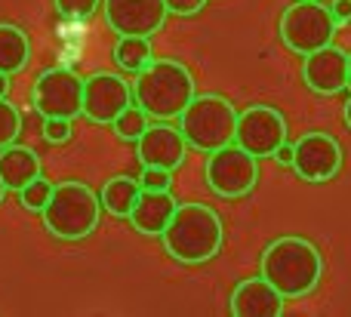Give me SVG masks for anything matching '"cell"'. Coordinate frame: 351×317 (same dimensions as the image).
Instances as JSON below:
<instances>
[{
    "label": "cell",
    "instance_id": "1",
    "mask_svg": "<svg viewBox=\"0 0 351 317\" xmlns=\"http://www.w3.org/2000/svg\"><path fill=\"white\" fill-rule=\"evenodd\" d=\"M164 250L182 265H204L219 256L225 228L210 203H176L170 222L160 231Z\"/></svg>",
    "mask_w": 351,
    "mask_h": 317
},
{
    "label": "cell",
    "instance_id": "2",
    "mask_svg": "<svg viewBox=\"0 0 351 317\" xmlns=\"http://www.w3.org/2000/svg\"><path fill=\"white\" fill-rule=\"evenodd\" d=\"M259 275L278 290L284 299H302L315 293L324 275V259L317 246L305 238H278L265 246Z\"/></svg>",
    "mask_w": 351,
    "mask_h": 317
},
{
    "label": "cell",
    "instance_id": "3",
    "mask_svg": "<svg viewBox=\"0 0 351 317\" xmlns=\"http://www.w3.org/2000/svg\"><path fill=\"white\" fill-rule=\"evenodd\" d=\"M133 99L154 121H176L194 96V77L176 59H152L130 84Z\"/></svg>",
    "mask_w": 351,
    "mask_h": 317
},
{
    "label": "cell",
    "instance_id": "4",
    "mask_svg": "<svg viewBox=\"0 0 351 317\" xmlns=\"http://www.w3.org/2000/svg\"><path fill=\"white\" fill-rule=\"evenodd\" d=\"M43 228L59 240H84L99 228L102 203L99 194L84 182H59L49 191L40 210Z\"/></svg>",
    "mask_w": 351,
    "mask_h": 317
},
{
    "label": "cell",
    "instance_id": "5",
    "mask_svg": "<svg viewBox=\"0 0 351 317\" xmlns=\"http://www.w3.org/2000/svg\"><path fill=\"white\" fill-rule=\"evenodd\" d=\"M234 123L237 111L219 92H204L191 96V102L179 114V133L194 151H216V148L234 142Z\"/></svg>",
    "mask_w": 351,
    "mask_h": 317
},
{
    "label": "cell",
    "instance_id": "6",
    "mask_svg": "<svg viewBox=\"0 0 351 317\" xmlns=\"http://www.w3.org/2000/svg\"><path fill=\"white\" fill-rule=\"evenodd\" d=\"M336 28L339 25H336L333 12L321 0H296L280 16V40L296 55H308L311 49L333 43Z\"/></svg>",
    "mask_w": 351,
    "mask_h": 317
},
{
    "label": "cell",
    "instance_id": "7",
    "mask_svg": "<svg viewBox=\"0 0 351 317\" xmlns=\"http://www.w3.org/2000/svg\"><path fill=\"white\" fill-rule=\"evenodd\" d=\"M204 176L213 194L237 201V197H247L259 182V160L243 148H237L234 142H228L216 151H206Z\"/></svg>",
    "mask_w": 351,
    "mask_h": 317
},
{
    "label": "cell",
    "instance_id": "8",
    "mask_svg": "<svg viewBox=\"0 0 351 317\" xmlns=\"http://www.w3.org/2000/svg\"><path fill=\"white\" fill-rule=\"evenodd\" d=\"M287 142V121L271 105H250L237 114L234 123V145L253 154L256 160L274 157L280 145Z\"/></svg>",
    "mask_w": 351,
    "mask_h": 317
},
{
    "label": "cell",
    "instance_id": "9",
    "mask_svg": "<svg viewBox=\"0 0 351 317\" xmlns=\"http://www.w3.org/2000/svg\"><path fill=\"white\" fill-rule=\"evenodd\" d=\"M31 105L43 117L74 121L80 117V105H84V77H77L71 68H49L31 86Z\"/></svg>",
    "mask_w": 351,
    "mask_h": 317
},
{
    "label": "cell",
    "instance_id": "10",
    "mask_svg": "<svg viewBox=\"0 0 351 317\" xmlns=\"http://www.w3.org/2000/svg\"><path fill=\"white\" fill-rule=\"evenodd\" d=\"M133 102V90L130 80L111 71H96L84 80V105H80V117L99 127H111L117 114Z\"/></svg>",
    "mask_w": 351,
    "mask_h": 317
},
{
    "label": "cell",
    "instance_id": "11",
    "mask_svg": "<svg viewBox=\"0 0 351 317\" xmlns=\"http://www.w3.org/2000/svg\"><path fill=\"white\" fill-rule=\"evenodd\" d=\"M293 170L305 182H330L342 170V145L330 133H308L293 145Z\"/></svg>",
    "mask_w": 351,
    "mask_h": 317
},
{
    "label": "cell",
    "instance_id": "12",
    "mask_svg": "<svg viewBox=\"0 0 351 317\" xmlns=\"http://www.w3.org/2000/svg\"><path fill=\"white\" fill-rule=\"evenodd\" d=\"M102 10L108 28L121 37H152L170 16L164 0H105Z\"/></svg>",
    "mask_w": 351,
    "mask_h": 317
},
{
    "label": "cell",
    "instance_id": "13",
    "mask_svg": "<svg viewBox=\"0 0 351 317\" xmlns=\"http://www.w3.org/2000/svg\"><path fill=\"white\" fill-rule=\"evenodd\" d=\"M136 151H139L142 166H160V170H179L185 164L188 142L182 139V133L170 127V121H158L152 127L148 123L145 133L136 139Z\"/></svg>",
    "mask_w": 351,
    "mask_h": 317
},
{
    "label": "cell",
    "instance_id": "14",
    "mask_svg": "<svg viewBox=\"0 0 351 317\" xmlns=\"http://www.w3.org/2000/svg\"><path fill=\"white\" fill-rule=\"evenodd\" d=\"M302 77L308 84V90L321 92V96H336V92L346 90L348 80V53L339 49L336 43L327 47H317L305 55L302 65Z\"/></svg>",
    "mask_w": 351,
    "mask_h": 317
},
{
    "label": "cell",
    "instance_id": "15",
    "mask_svg": "<svg viewBox=\"0 0 351 317\" xmlns=\"http://www.w3.org/2000/svg\"><path fill=\"white\" fill-rule=\"evenodd\" d=\"M284 296L259 275L237 283L234 293H231L228 312L234 317H278L284 314Z\"/></svg>",
    "mask_w": 351,
    "mask_h": 317
},
{
    "label": "cell",
    "instance_id": "16",
    "mask_svg": "<svg viewBox=\"0 0 351 317\" xmlns=\"http://www.w3.org/2000/svg\"><path fill=\"white\" fill-rule=\"evenodd\" d=\"M176 210V201L170 191H152V188H139L136 194V203L130 210L127 219L133 222V228L145 238H160V231L167 228Z\"/></svg>",
    "mask_w": 351,
    "mask_h": 317
},
{
    "label": "cell",
    "instance_id": "17",
    "mask_svg": "<svg viewBox=\"0 0 351 317\" xmlns=\"http://www.w3.org/2000/svg\"><path fill=\"white\" fill-rule=\"evenodd\" d=\"M34 176H40V157L31 148H22L16 142L0 148V182L6 185V191L25 188Z\"/></svg>",
    "mask_w": 351,
    "mask_h": 317
},
{
    "label": "cell",
    "instance_id": "18",
    "mask_svg": "<svg viewBox=\"0 0 351 317\" xmlns=\"http://www.w3.org/2000/svg\"><path fill=\"white\" fill-rule=\"evenodd\" d=\"M31 59V40L19 25L0 22V71L3 74H19L25 71Z\"/></svg>",
    "mask_w": 351,
    "mask_h": 317
},
{
    "label": "cell",
    "instance_id": "19",
    "mask_svg": "<svg viewBox=\"0 0 351 317\" xmlns=\"http://www.w3.org/2000/svg\"><path fill=\"white\" fill-rule=\"evenodd\" d=\"M139 179H130V176H114L105 182L102 194H99V203H102V210H108L111 216H117V219H127L130 210H133L136 203V194H139Z\"/></svg>",
    "mask_w": 351,
    "mask_h": 317
},
{
    "label": "cell",
    "instance_id": "20",
    "mask_svg": "<svg viewBox=\"0 0 351 317\" xmlns=\"http://www.w3.org/2000/svg\"><path fill=\"white\" fill-rule=\"evenodd\" d=\"M152 43L148 37H121L114 47V62L130 74H139L152 62Z\"/></svg>",
    "mask_w": 351,
    "mask_h": 317
},
{
    "label": "cell",
    "instance_id": "21",
    "mask_svg": "<svg viewBox=\"0 0 351 317\" xmlns=\"http://www.w3.org/2000/svg\"><path fill=\"white\" fill-rule=\"evenodd\" d=\"M111 127H114V133L121 136L123 142H136L142 133H145V127H148V114L139 108V105H133L130 102L127 108L121 111V114L111 121Z\"/></svg>",
    "mask_w": 351,
    "mask_h": 317
},
{
    "label": "cell",
    "instance_id": "22",
    "mask_svg": "<svg viewBox=\"0 0 351 317\" xmlns=\"http://www.w3.org/2000/svg\"><path fill=\"white\" fill-rule=\"evenodd\" d=\"M19 133H22V114H19V108L10 102V99H0V148L12 145V142L19 139Z\"/></svg>",
    "mask_w": 351,
    "mask_h": 317
},
{
    "label": "cell",
    "instance_id": "23",
    "mask_svg": "<svg viewBox=\"0 0 351 317\" xmlns=\"http://www.w3.org/2000/svg\"><path fill=\"white\" fill-rule=\"evenodd\" d=\"M49 191H53V182H47L43 176H34L25 188H19V201H22L25 210H31V213H40L43 203L49 201Z\"/></svg>",
    "mask_w": 351,
    "mask_h": 317
},
{
    "label": "cell",
    "instance_id": "24",
    "mask_svg": "<svg viewBox=\"0 0 351 317\" xmlns=\"http://www.w3.org/2000/svg\"><path fill=\"white\" fill-rule=\"evenodd\" d=\"M56 10L65 18H90L99 10V0H56Z\"/></svg>",
    "mask_w": 351,
    "mask_h": 317
},
{
    "label": "cell",
    "instance_id": "25",
    "mask_svg": "<svg viewBox=\"0 0 351 317\" xmlns=\"http://www.w3.org/2000/svg\"><path fill=\"white\" fill-rule=\"evenodd\" d=\"M43 139L53 142V145L68 142L71 139V121H65V117H43Z\"/></svg>",
    "mask_w": 351,
    "mask_h": 317
},
{
    "label": "cell",
    "instance_id": "26",
    "mask_svg": "<svg viewBox=\"0 0 351 317\" xmlns=\"http://www.w3.org/2000/svg\"><path fill=\"white\" fill-rule=\"evenodd\" d=\"M139 185L142 188H152V191H170L173 176H170V170H160V166H142Z\"/></svg>",
    "mask_w": 351,
    "mask_h": 317
},
{
    "label": "cell",
    "instance_id": "27",
    "mask_svg": "<svg viewBox=\"0 0 351 317\" xmlns=\"http://www.w3.org/2000/svg\"><path fill=\"white\" fill-rule=\"evenodd\" d=\"M164 6L173 16H197L206 6V0H164Z\"/></svg>",
    "mask_w": 351,
    "mask_h": 317
},
{
    "label": "cell",
    "instance_id": "28",
    "mask_svg": "<svg viewBox=\"0 0 351 317\" xmlns=\"http://www.w3.org/2000/svg\"><path fill=\"white\" fill-rule=\"evenodd\" d=\"M330 12H333L336 25H348L351 22V0H333Z\"/></svg>",
    "mask_w": 351,
    "mask_h": 317
},
{
    "label": "cell",
    "instance_id": "29",
    "mask_svg": "<svg viewBox=\"0 0 351 317\" xmlns=\"http://www.w3.org/2000/svg\"><path fill=\"white\" fill-rule=\"evenodd\" d=\"M274 157H278L284 166H290V164H293V145H287V142H284V145L274 151Z\"/></svg>",
    "mask_w": 351,
    "mask_h": 317
},
{
    "label": "cell",
    "instance_id": "30",
    "mask_svg": "<svg viewBox=\"0 0 351 317\" xmlns=\"http://www.w3.org/2000/svg\"><path fill=\"white\" fill-rule=\"evenodd\" d=\"M6 92H10V74H3V71H0V99H3Z\"/></svg>",
    "mask_w": 351,
    "mask_h": 317
},
{
    "label": "cell",
    "instance_id": "31",
    "mask_svg": "<svg viewBox=\"0 0 351 317\" xmlns=\"http://www.w3.org/2000/svg\"><path fill=\"white\" fill-rule=\"evenodd\" d=\"M346 123H348V129H351V99L346 102Z\"/></svg>",
    "mask_w": 351,
    "mask_h": 317
},
{
    "label": "cell",
    "instance_id": "32",
    "mask_svg": "<svg viewBox=\"0 0 351 317\" xmlns=\"http://www.w3.org/2000/svg\"><path fill=\"white\" fill-rule=\"evenodd\" d=\"M346 86L351 90V53H348V80H346Z\"/></svg>",
    "mask_w": 351,
    "mask_h": 317
},
{
    "label": "cell",
    "instance_id": "33",
    "mask_svg": "<svg viewBox=\"0 0 351 317\" xmlns=\"http://www.w3.org/2000/svg\"><path fill=\"white\" fill-rule=\"evenodd\" d=\"M3 197H6V185L0 182V203H3Z\"/></svg>",
    "mask_w": 351,
    "mask_h": 317
}]
</instances>
